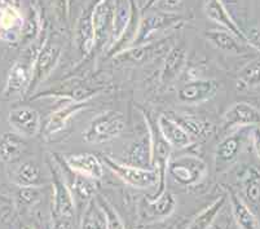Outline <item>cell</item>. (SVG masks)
Listing matches in <instances>:
<instances>
[{"label":"cell","mask_w":260,"mask_h":229,"mask_svg":"<svg viewBox=\"0 0 260 229\" xmlns=\"http://www.w3.org/2000/svg\"><path fill=\"white\" fill-rule=\"evenodd\" d=\"M126 128V120L122 113L106 110L93 118L88 128L83 132L87 143L101 144L118 138Z\"/></svg>","instance_id":"obj_1"},{"label":"cell","mask_w":260,"mask_h":229,"mask_svg":"<svg viewBox=\"0 0 260 229\" xmlns=\"http://www.w3.org/2000/svg\"><path fill=\"white\" fill-rule=\"evenodd\" d=\"M103 160L108 169L112 170L127 185L139 188V189H146V188L157 185L159 175L155 169H143V167H136L132 165L120 163L106 154L103 155Z\"/></svg>","instance_id":"obj_2"},{"label":"cell","mask_w":260,"mask_h":229,"mask_svg":"<svg viewBox=\"0 0 260 229\" xmlns=\"http://www.w3.org/2000/svg\"><path fill=\"white\" fill-rule=\"evenodd\" d=\"M167 171L181 185H194L205 176L206 163L194 155H183L169 163Z\"/></svg>","instance_id":"obj_3"},{"label":"cell","mask_w":260,"mask_h":229,"mask_svg":"<svg viewBox=\"0 0 260 229\" xmlns=\"http://www.w3.org/2000/svg\"><path fill=\"white\" fill-rule=\"evenodd\" d=\"M34 62L35 60L31 57L16 61L15 65L9 70L8 78H7V83L3 91L4 97L11 99L27 92L31 83Z\"/></svg>","instance_id":"obj_4"},{"label":"cell","mask_w":260,"mask_h":229,"mask_svg":"<svg viewBox=\"0 0 260 229\" xmlns=\"http://www.w3.org/2000/svg\"><path fill=\"white\" fill-rule=\"evenodd\" d=\"M52 179H53V190H54V202L53 209L58 219H72L74 215V197L70 192L69 186L66 184L62 171L56 165H51Z\"/></svg>","instance_id":"obj_5"},{"label":"cell","mask_w":260,"mask_h":229,"mask_svg":"<svg viewBox=\"0 0 260 229\" xmlns=\"http://www.w3.org/2000/svg\"><path fill=\"white\" fill-rule=\"evenodd\" d=\"M61 51L60 47L56 44L47 43L43 48L40 49L39 55L37 56L34 62V69H32V78L29 89L26 95H32L37 91L38 87L42 84V82L46 80V78L51 74L54 66L57 65L58 58H60Z\"/></svg>","instance_id":"obj_6"},{"label":"cell","mask_w":260,"mask_h":229,"mask_svg":"<svg viewBox=\"0 0 260 229\" xmlns=\"http://www.w3.org/2000/svg\"><path fill=\"white\" fill-rule=\"evenodd\" d=\"M8 122L23 138H34L42 129L39 113L30 106H17L12 109L8 115Z\"/></svg>","instance_id":"obj_7"},{"label":"cell","mask_w":260,"mask_h":229,"mask_svg":"<svg viewBox=\"0 0 260 229\" xmlns=\"http://www.w3.org/2000/svg\"><path fill=\"white\" fill-rule=\"evenodd\" d=\"M247 136H250L249 132H236L220 141L215 152V167L217 172H223L237 159Z\"/></svg>","instance_id":"obj_8"},{"label":"cell","mask_w":260,"mask_h":229,"mask_svg":"<svg viewBox=\"0 0 260 229\" xmlns=\"http://www.w3.org/2000/svg\"><path fill=\"white\" fill-rule=\"evenodd\" d=\"M220 88V84L217 83L216 80L211 79H200L193 80L189 83L184 84L179 92H177V97L181 103L190 104V105H196V104L205 103V101L210 100V99L215 97Z\"/></svg>","instance_id":"obj_9"},{"label":"cell","mask_w":260,"mask_h":229,"mask_svg":"<svg viewBox=\"0 0 260 229\" xmlns=\"http://www.w3.org/2000/svg\"><path fill=\"white\" fill-rule=\"evenodd\" d=\"M260 124V110L247 103H236L229 108L223 117L224 129L235 127H250Z\"/></svg>","instance_id":"obj_10"},{"label":"cell","mask_w":260,"mask_h":229,"mask_svg":"<svg viewBox=\"0 0 260 229\" xmlns=\"http://www.w3.org/2000/svg\"><path fill=\"white\" fill-rule=\"evenodd\" d=\"M101 91H103V87H92L89 84L80 83V82H72V83L58 84L54 89H47L42 92L38 97L54 96V97H68L75 103H88L89 99L100 93Z\"/></svg>","instance_id":"obj_11"},{"label":"cell","mask_w":260,"mask_h":229,"mask_svg":"<svg viewBox=\"0 0 260 229\" xmlns=\"http://www.w3.org/2000/svg\"><path fill=\"white\" fill-rule=\"evenodd\" d=\"M63 160L70 170L89 179L99 180L104 176V166L101 160L91 153L66 155Z\"/></svg>","instance_id":"obj_12"},{"label":"cell","mask_w":260,"mask_h":229,"mask_svg":"<svg viewBox=\"0 0 260 229\" xmlns=\"http://www.w3.org/2000/svg\"><path fill=\"white\" fill-rule=\"evenodd\" d=\"M157 124L162 136L171 145V148L184 149L193 144V139L190 138V135L177 122H175L169 114L159 115L157 119Z\"/></svg>","instance_id":"obj_13"},{"label":"cell","mask_w":260,"mask_h":229,"mask_svg":"<svg viewBox=\"0 0 260 229\" xmlns=\"http://www.w3.org/2000/svg\"><path fill=\"white\" fill-rule=\"evenodd\" d=\"M87 106V103H75V101H72V103L66 104L65 106L57 109L56 112L52 113L49 115L48 120L46 122L44 127L42 128L43 131L44 138L49 139L52 138L53 135L58 134L60 131H62L66 127L68 122L74 117L77 113H79L80 110H83Z\"/></svg>","instance_id":"obj_14"},{"label":"cell","mask_w":260,"mask_h":229,"mask_svg":"<svg viewBox=\"0 0 260 229\" xmlns=\"http://www.w3.org/2000/svg\"><path fill=\"white\" fill-rule=\"evenodd\" d=\"M68 170H69L70 174L62 172V175L66 180V184L69 186L70 192H72L73 197H74V202L75 200H78L83 204L86 201L91 200L92 194L96 190V184H94L93 179H89L87 176H83V175L77 174L73 170H70L69 167H68Z\"/></svg>","instance_id":"obj_15"},{"label":"cell","mask_w":260,"mask_h":229,"mask_svg":"<svg viewBox=\"0 0 260 229\" xmlns=\"http://www.w3.org/2000/svg\"><path fill=\"white\" fill-rule=\"evenodd\" d=\"M229 201L236 223L241 229H260V223L254 212L233 189H229Z\"/></svg>","instance_id":"obj_16"},{"label":"cell","mask_w":260,"mask_h":229,"mask_svg":"<svg viewBox=\"0 0 260 229\" xmlns=\"http://www.w3.org/2000/svg\"><path fill=\"white\" fill-rule=\"evenodd\" d=\"M205 11H206V15L209 16V18H211L215 22L224 25L236 37L241 38L242 40L247 42L246 34H243L240 27L236 25V22L231 17V15H229L228 11H226L225 7L223 6L220 0H205Z\"/></svg>","instance_id":"obj_17"},{"label":"cell","mask_w":260,"mask_h":229,"mask_svg":"<svg viewBox=\"0 0 260 229\" xmlns=\"http://www.w3.org/2000/svg\"><path fill=\"white\" fill-rule=\"evenodd\" d=\"M170 117L180 124L189 135L190 138L194 140V139H206L210 138V135L212 134V124L207 120L200 119V118L190 117V115H184V114H176V113H172L170 114Z\"/></svg>","instance_id":"obj_18"},{"label":"cell","mask_w":260,"mask_h":229,"mask_svg":"<svg viewBox=\"0 0 260 229\" xmlns=\"http://www.w3.org/2000/svg\"><path fill=\"white\" fill-rule=\"evenodd\" d=\"M127 160L132 166L136 167H150L153 163V150H152V139L150 135H148L146 139L136 141L129 146L127 152Z\"/></svg>","instance_id":"obj_19"},{"label":"cell","mask_w":260,"mask_h":229,"mask_svg":"<svg viewBox=\"0 0 260 229\" xmlns=\"http://www.w3.org/2000/svg\"><path fill=\"white\" fill-rule=\"evenodd\" d=\"M26 148V143L17 132H6L0 138V159L12 162L17 159Z\"/></svg>","instance_id":"obj_20"},{"label":"cell","mask_w":260,"mask_h":229,"mask_svg":"<svg viewBox=\"0 0 260 229\" xmlns=\"http://www.w3.org/2000/svg\"><path fill=\"white\" fill-rule=\"evenodd\" d=\"M186 61V52L183 48H175L170 52V55L167 56L166 62L163 66L162 75H160V79H162V83H170L172 80L176 79L179 77V74L183 70L184 65H185Z\"/></svg>","instance_id":"obj_21"},{"label":"cell","mask_w":260,"mask_h":229,"mask_svg":"<svg viewBox=\"0 0 260 229\" xmlns=\"http://www.w3.org/2000/svg\"><path fill=\"white\" fill-rule=\"evenodd\" d=\"M226 197L225 195H220V197L215 200L210 206L206 209H203L198 215H196L194 219L191 220L189 226L186 229H209L212 225L214 220L221 211V209L225 205Z\"/></svg>","instance_id":"obj_22"},{"label":"cell","mask_w":260,"mask_h":229,"mask_svg":"<svg viewBox=\"0 0 260 229\" xmlns=\"http://www.w3.org/2000/svg\"><path fill=\"white\" fill-rule=\"evenodd\" d=\"M15 180L18 185L32 186V188H37L44 183L40 167L32 160H26L18 167L15 175Z\"/></svg>","instance_id":"obj_23"},{"label":"cell","mask_w":260,"mask_h":229,"mask_svg":"<svg viewBox=\"0 0 260 229\" xmlns=\"http://www.w3.org/2000/svg\"><path fill=\"white\" fill-rule=\"evenodd\" d=\"M206 37L215 47L223 49V51L231 52V53H235V55H240V53L245 52V48L241 46L240 42L236 40L233 35L226 31H219V30L207 31Z\"/></svg>","instance_id":"obj_24"},{"label":"cell","mask_w":260,"mask_h":229,"mask_svg":"<svg viewBox=\"0 0 260 229\" xmlns=\"http://www.w3.org/2000/svg\"><path fill=\"white\" fill-rule=\"evenodd\" d=\"M177 20H179V18L171 15H154L144 18L143 23H141L140 31H139L138 35V42H143L148 35L157 31V30L162 29L165 26L172 25V23L176 22Z\"/></svg>","instance_id":"obj_25"},{"label":"cell","mask_w":260,"mask_h":229,"mask_svg":"<svg viewBox=\"0 0 260 229\" xmlns=\"http://www.w3.org/2000/svg\"><path fill=\"white\" fill-rule=\"evenodd\" d=\"M82 229H106L105 214L98 201H89L83 215Z\"/></svg>","instance_id":"obj_26"},{"label":"cell","mask_w":260,"mask_h":229,"mask_svg":"<svg viewBox=\"0 0 260 229\" xmlns=\"http://www.w3.org/2000/svg\"><path fill=\"white\" fill-rule=\"evenodd\" d=\"M92 22H93L96 39L103 38L110 22V7L108 4V0H100L96 4L92 13Z\"/></svg>","instance_id":"obj_27"},{"label":"cell","mask_w":260,"mask_h":229,"mask_svg":"<svg viewBox=\"0 0 260 229\" xmlns=\"http://www.w3.org/2000/svg\"><path fill=\"white\" fill-rule=\"evenodd\" d=\"M150 205V214L154 218H166L174 211L175 206H176V201L171 193L165 192L159 197L154 198L153 201H149Z\"/></svg>","instance_id":"obj_28"},{"label":"cell","mask_w":260,"mask_h":229,"mask_svg":"<svg viewBox=\"0 0 260 229\" xmlns=\"http://www.w3.org/2000/svg\"><path fill=\"white\" fill-rule=\"evenodd\" d=\"M98 204L100 205L101 210L105 214V219H106V229H126L124 224H123L122 219L118 215V212L115 211L114 207L112 205L109 204L108 201L103 197H99Z\"/></svg>","instance_id":"obj_29"},{"label":"cell","mask_w":260,"mask_h":229,"mask_svg":"<svg viewBox=\"0 0 260 229\" xmlns=\"http://www.w3.org/2000/svg\"><path fill=\"white\" fill-rule=\"evenodd\" d=\"M240 83L245 88L260 87V63H252L246 66L240 73Z\"/></svg>","instance_id":"obj_30"},{"label":"cell","mask_w":260,"mask_h":229,"mask_svg":"<svg viewBox=\"0 0 260 229\" xmlns=\"http://www.w3.org/2000/svg\"><path fill=\"white\" fill-rule=\"evenodd\" d=\"M246 195L255 204H260V184L257 181H250L246 188Z\"/></svg>","instance_id":"obj_31"},{"label":"cell","mask_w":260,"mask_h":229,"mask_svg":"<svg viewBox=\"0 0 260 229\" xmlns=\"http://www.w3.org/2000/svg\"><path fill=\"white\" fill-rule=\"evenodd\" d=\"M246 39H247V42H249L251 46H254L257 51H260V30H251L249 35H246Z\"/></svg>","instance_id":"obj_32"},{"label":"cell","mask_w":260,"mask_h":229,"mask_svg":"<svg viewBox=\"0 0 260 229\" xmlns=\"http://www.w3.org/2000/svg\"><path fill=\"white\" fill-rule=\"evenodd\" d=\"M252 144H254V148H255V152H256L257 157L260 159V127H255L252 129Z\"/></svg>","instance_id":"obj_33"},{"label":"cell","mask_w":260,"mask_h":229,"mask_svg":"<svg viewBox=\"0 0 260 229\" xmlns=\"http://www.w3.org/2000/svg\"><path fill=\"white\" fill-rule=\"evenodd\" d=\"M53 229H72V225L68 221V219H58L56 224H54Z\"/></svg>","instance_id":"obj_34"},{"label":"cell","mask_w":260,"mask_h":229,"mask_svg":"<svg viewBox=\"0 0 260 229\" xmlns=\"http://www.w3.org/2000/svg\"><path fill=\"white\" fill-rule=\"evenodd\" d=\"M8 7H11L8 3V0H0V8H2V11L6 8H8Z\"/></svg>","instance_id":"obj_35"},{"label":"cell","mask_w":260,"mask_h":229,"mask_svg":"<svg viewBox=\"0 0 260 229\" xmlns=\"http://www.w3.org/2000/svg\"><path fill=\"white\" fill-rule=\"evenodd\" d=\"M152 3H154V0H152V2H150V3H149V4H152Z\"/></svg>","instance_id":"obj_36"},{"label":"cell","mask_w":260,"mask_h":229,"mask_svg":"<svg viewBox=\"0 0 260 229\" xmlns=\"http://www.w3.org/2000/svg\"><path fill=\"white\" fill-rule=\"evenodd\" d=\"M25 229H31V228H25Z\"/></svg>","instance_id":"obj_37"}]
</instances>
